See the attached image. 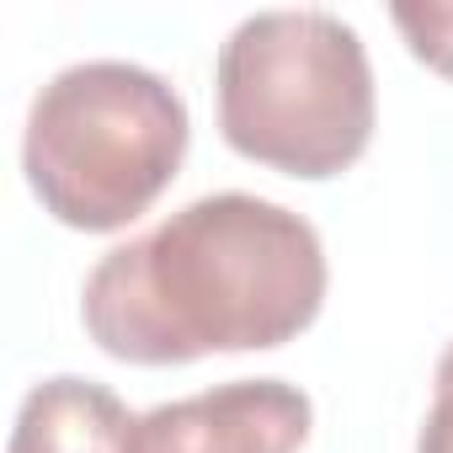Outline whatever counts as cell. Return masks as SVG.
I'll use <instances>...</instances> for the list:
<instances>
[{
	"instance_id": "obj_1",
	"label": "cell",
	"mask_w": 453,
	"mask_h": 453,
	"mask_svg": "<svg viewBox=\"0 0 453 453\" xmlns=\"http://www.w3.org/2000/svg\"><path fill=\"white\" fill-rule=\"evenodd\" d=\"M331 267L315 224L251 192H213L112 246L81 288L86 336L134 368L273 352L304 336Z\"/></svg>"
},
{
	"instance_id": "obj_2",
	"label": "cell",
	"mask_w": 453,
	"mask_h": 453,
	"mask_svg": "<svg viewBox=\"0 0 453 453\" xmlns=\"http://www.w3.org/2000/svg\"><path fill=\"white\" fill-rule=\"evenodd\" d=\"M219 134L241 160L331 181L363 160L379 123L373 65L331 12H257L219 43Z\"/></svg>"
},
{
	"instance_id": "obj_3",
	"label": "cell",
	"mask_w": 453,
	"mask_h": 453,
	"mask_svg": "<svg viewBox=\"0 0 453 453\" xmlns=\"http://www.w3.org/2000/svg\"><path fill=\"white\" fill-rule=\"evenodd\" d=\"M187 139L192 118L165 75L128 59H86L33 96L22 171L65 230L112 235L160 203L187 160Z\"/></svg>"
},
{
	"instance_id": "obj_4",
	"label": "cell",
	"mask_w": 453,
	"mask_h": 453,
	"mask_svg": "<svg viewBox=\"0 0 453 453\" xmlns=\"http://www.w3.org/2000/svg\"><path fill=\"white\" fill-rule=\"evenodd\" d=\"M315 405L283 379H235L134 421L128 453H299L310 442Z\"/></svg>"
},
{
	"instance_id": "obj_5",
	"label": "cell",
	"mask_w": 453,
	"mask_h": 453,
	"mask_svg": "<svg viewBox=\"0 0 453 453\" xmlns=\"http://www.w3.org/2000/svg\"><path fill=\"white\" fill-rule=\"evenodd\" d=\"M134 411L96 379H43L27 389L17 426H12V453H128Z\"/></svg>"
},
{
	"instance_id": "obj_6",
	"label": "cell",
	"mask_w": 453,
	"mask_h": 453,
	"mask_svg": "<svg viewBox=\"0 0 453 453\" xmlns=\"http://www.w3.org/2000/svg\"><path fill=\"white\" fill-rule=\"evenodd\" d=\"M389 22L405 33V49L426 70L453 81V6H395Z\"/></svg>"
},
{
	"instance_id": "obj_7",
	"label": "cell",
	"mask_w": 453,
	"mask_h": 453,
	"mask_svg": "<svg viewBox=\"0 0 453 453\" xmlns=\"http://www.w3.org/2000/svg\"><path fill=\"white\" fill-rule=\"evenodd\" d=\"M416 453H453V342H448L442 357H437V373H432V405H426V416H421Z\"/></svg>"
}]
</instances>
